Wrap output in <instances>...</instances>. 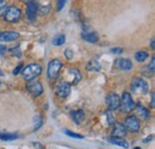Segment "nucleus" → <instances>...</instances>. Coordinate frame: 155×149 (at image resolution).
I'll return each mask as SVG.
<instances>
[{"instance_id": "f257e3e1", "label": "nucleus", "mask_w": 155, "mask_h": 149, "mask_svg": "<svg viewBox=\"0 0 155 149\" xmlns=\"http://www.w3.org/2000/svg\"><path fill=\"white\" fill-rule=\"evenodd\" d=\"M42 73V67L39 66L38 63H31L26 67H24L21 69V74L23 78L26 80V81H31L34 80L36 76H38Z\"/></svg>"}, {"instance_id": "f03ea898", "label": "nucleus", "mask_w": 155, "mask_h": 149, "mask_svg": "<svg viewBox=\"0 0 155 149\" xmlns=\"http://www.w3.org/2000/svg\"><path fill=\"white\" fill-rule=\"evenodd\" d=\"M149 86L142 78H134L131 81V92L135 94H144L148 92Z\"/></svg>"}, {"instance_id": "7ed1b4c3", "label": "nucleus", "mask_w": 155, "mask_h": 149, "mask_svg": "<svg viewBox=\"0 0 155 149\" xmlns=\"http://www.w3.org/2000/svg\"><path fill=\"white\" fill-rule=\"evenodd\" d=\"M120 110L123 112H131L135 108V103L133 100V97L130 95V93L128 92H124L122 95V99H120V105H119Z\"/></svg>"}, {"instance_id": "20e7f679", "label": "nucleus", "mask_w": 155, "mask_h": 149, "mask_svg": "<svg viewBox=\"0 0 155 149\" xmlns=\"http://www.w3.org/2000/svg\"><path fill=\"white\" fill-rule=\"evenodd\" d=\"M61 68H62V62L60 60H58V58L51 60L49 62V65H48V78L50 80L58 79V72H60Z\"/></svg>"}, {"instance_id": "39448f33", "label": "nucleus", "mask_w": 155, "mask_h": 149, "mask_svg": "<svg viewBox=\"0 0 155 149\" xmlns=\"http://www.w3.org/2000/svg\"><path fill=\"white\" fill-rule=\"evenodd\" d=\"M20 16H21L20 8H18L17 6H10L7 8V11L5 12L4 18L8 23H17L20 19Z\"/></svg>"}, {"instance_id": "423d86ee", "label": "nucleus", "mask_w": 155, "mask_h": 149, "mask_svg": "<svg viewBox=\"0 0 155 149\" xmlns=\"http://www.w3.org/2000/svg\"><path fill=\"white\" fill-rule=\"evenodd\" d=\"M124 122H125V123H124L125 129L131 131V132H137V131L140 130V128H141L140 119H138L136 116H129V117H127Z\"/></svg>"}, {"instance_id": "0eeeda50", "label": "nucleus", "mask_w": 155, "mask_h": 149, "mask_svg": "<svg viewBox=\"0 0 155 149\" xmlns=\"http://www.w3.org/2000/svg\"><path fill=\"white\" fill-rule=\"evenodd\" d=\"M26 2V15L30 20H34L38 12V4L36 0H24Z\"/></svg>"}, {"instance_id": "6e6552de", "label": "nucleus", "mask_w": 155, "mask_h": 149, "mask_svg": "<svg viewBox=\"0 0 155 149\" xmlns=\"http://www.w3.org/2000/svg\"><path fill=\"white\" fill-rule=\"evenodd\" d=\"M105 103H106L109 110H110V111H114V110L119 109V105H120V98H119V95H117L116 93H110L107 97H106Z\"/></svg>"}, {"instance_id": "1a4fd4ad", "label": "nucleus", "mask_w": 155, "mask_h": 149, "mask_svg": "<svg viewBox=\"0 0 155 149\" xmlns=\"http://www.w3.org/2000/svg\"><path fill=\"white\" fill-rule=\"evenodd\" d=\"M28 91L32 94V95L38 97V95H41V94L43 93V86H42V84L39 81L31 80L28 84Z\"/></svg>"}, {"instance_id": "9d476101", "label": "nucleus", "mask_w": 155, "mask_h": 149, "mask_svg": "<svg viewBox=\"0 0 155 149\" xmlns=\"http://www.w3.org/2000/svg\"><path fill=\"white\" fill-rule=\"evenodd\" d=\"M71 93V84L67 81H61L56 87V94L60 98H66Z\"/></svg>"}, {"instance_id": "9b49d317", "label": "nucleus", "mask_w": 155, "mask_h": 149, "mask_svg": "<svg viewBox=\"0 0 155 149\" xmlns=\"http://www.w3.org/2000/svg\"><path fill=\"white\" fill-rule=\"evenodd\" d=\"M81 37L84 38L86 42L88 43H97L98 42V36L97 34L90 29H84L82 34H81Z\"/></svg>"}, {"instance_id": "f8f14e48", "label": "nucleus", "mask_w": 155, "mask_h": 149, "mask_svg": "<svg viewBox=\"0 0 155 149\" xmlns=\"http://www.w3.org/2000/svg\"><path fill=\"white\" fill-rule=\"evenodd\" d=\"M128 134V130L125 129V127L120 123H114V137H120L123 138L125 135Z\"/></svg>"}, {"instance_id": "ddd939ff", "label": "nucleus", "mask_w": 155, "mask_h": 149, "mask_svg": "<svg viewBox=\"0 0 155 149\" xmlns=\"http://www.w3.org/2000/svg\"><path fill=\"white\" fill-rule=\"evenodd\" d=\"M116 63H117V67L119 69H122V71H127L128 72V71H131L133 69V63L128 58H119V60L116 61Z\"/></svg>"}, {"instance_id": "4468645a", "label": "nucleus", "mask_w": 155, "mask_h": 149, "mask_svg": "<svg viewBox=\"0 0 155 149\" xmlns=\"http://www.w3.org/2000/svg\"><path fill=\"white\" fill-rule=\"evenodd\" d=\"M18 37H19V34H18V32H15V31H6V32H2V34L0 35V41H1V42H12V41H16Z\"/></svg>"}, {"instance_id": "2eb2a0df", "label": "nucleus", "mask_w": 155, "mask_h": 149, "mask_svg": "<svg viewBox=\"0 0 155 149\" xmlns=\"http://www.w3.org/2000/svg\"><path fill=\"white\" fill-rule=\"evenodd\" d=\"M134 109H136V112H137V114L140 116V118H142V119H148L149 117H150V112L148 111V109H146L143 105H141V104H137Z\"/></svg>"}, {"instance_id": "dca6fc26", "label": "nucleus", "mask_w": 155, "mask_h": 149, "mask_svg": "<svg viewBox=\"0 0 155 149\" xmlns=\"http://www.w3.org/2000/svg\"><path fill=\"white\" fill-rule=\"evenodd\" d=\"M109 142L110 143H112V144H116V146H119V147H123V148H128L129 147V144H128V142L127 141H124L123 138H120V137H110L109 138Z\"/></svg>"}, {"instance_id": "f3484780", "label": "nucleus", "mask_w": 155, "mask_h": 149, "mask_svg": "<svg viewBox=\"0 0 155 149\" xmlns=\"http://www.w3.org/2000/svg\"><path fill=\"white\" fill-rule=\"evenodd\" d=\"M71 116H72L73 121H74L77 124H80V123L84 121V118H85V113H84L82 110H78V111L72 112Z\"/></svg>"}, {"instance_id": "a211bd4d", "label": "nucleus", "mask_w": 155, "mask_h": 149, "mask_svg": "<svg viewBox=\"0 0 155 149\" xmlns=\"http://www.w3.org/2000/svg\"><path fill=\"white\" fill-rule=\"evenodd\" d=\"M69 72V74L72 76V82L71 84H73V85H77L78 82L81 80V74H80V72L78 71V69H69L68 71Z\"/></svg>"}, {"instance_id": "6ab92c4d", "label": "nucleus", "mask_w": 155, "mask_h": 149, "mask_svg": "<svg viewBox=\"0 0 155 149\" xmlns=\"http://www.w3.org/2000/svg\"><path fill=\"white\" fill-rule=\"evenodd\" d=\"M86 68H87V71H92V72H98L99 69H100V65H99V62H98L97 60H91L88 63H87V66H86Z\"/></svg>"}, {"instance_id": "aec40b11", "label": "nucleus", "mask_w": 155, "mask_h": 149, "mask_svg": "<svg viewBox=\"0 0 155 149\" xmlns=\"http://www.w3.org/2000/svg\"><path fill=\"white\" fill-rule=\"evenodd\" d=\"M148 56H149L148 53H147V51H143V50L135 53V58L137 62H144V61L148 58Z\"/></svg>"}, {"instance_id": "412c9836", "label": "nucleus", "mask_w": 155, "mask_h": 149, "mask_svg": "<svg viewBox=\"0 0 155 149\" xmlns=\"http://www.w3.org/2000/svg\"><path fill=\"white\" fill-rule=\"evenodd\" d=\"M16 138H18V135H16V134H2V132H0V140L1 141H13Z\"/></svg>"}, {"instance_id": "4be33fe9", "label": "nucleus", "mask_w": 155, "mask_h": 149, "mask_svg": "<svg viewBox=\"0 0 155 149\" xmlns=\"http://www.w3.org/2000/svg\"><path fill=\"white\" fill-rule=\"evenodd\" d=\"M66 42V37L64 35H58L56 37L53 39V44L56 45V47H60V45H63V43Z\"/></svg>"}, {"instance_id": "5701e85b", "label": "nucleus", "mask_w": 155, "mask_h": 149, "mask_svg": "<svg viewBox=\"0 0 155 149\" xmlns=\"http://www.w3.org/2000/svg\"><path fill=\"white\" fill-rule=\"evenodd\" d=\"M7 2L5 0H0V16H4L5 12L7 11Z\"/></svg>"}, {"instance_id": "b1692460", "label": "nucleus", "mask_w": 155, "mask_h": 149, "mask_svg": "<svg viewBox=\"0 0 155 149\" xmlns=\"http://www.w3.org/2000/svg\"><path fill=\"white\" fill-rule=\"evenodd\" d=\"M34 122H35V125H34V130H37V129H39V127L42 125V118H41L39 116H36V117L34 118Z\"/></svg>"}, {"instance_id": "393cba45", "label": "nucleus", "mask_w": 155, "mask_h": 149, "mask_svg": "<svg viewBox=\"0 0 155 149\" xmlns=\"http://www.w3.org/2000/svg\"><path fill=\"white\" fill-rule=\"evenodd\" d=\"M64 132H66V135H68V136H71V137H74V138H82V137H84L82 135L72 132V131H69V130H64Z\"/></svg>"}, {"instance_id": "a878e982", "label": "nucleus", "mask_w": 155, "mask_h": 149, "mask_svg": "<svg viewBox=\"0 0 155 149\" xmlns=\"http://www.w3.org/2000/svg\"><path fill=\"white\" fill-rule=\"evenodd\" d=\"M64 55H66V58H67V60H73L74 53H73V50H72V49H66Z\"/></svg>"}, {"instance_id": "bb28decb", "label": "nucleus", "mask_w": 155, "mask_h": 149, "mask_svg": "<svg viewBox=\"0 0 155 149\" xmlns=\"http://www.w3.org/2000/svg\"><path fill=\"white\" fill-rule=\"evenodd\" d=\"M106 116H107V121H109V124H114L115 123V118H114V114L111 111H107L106 112Z\"/></svg>"}, {"instance_id": "cd10ccee", "label": "nucleus", "mask_w": 155, "mask_h": 149, "mask_svg": "<svg viewBox=\"0 0 155 149\" xmlns=\"http://www.w3.org/2000/svg\"><path fill=\"white\" fill-rule=\"evenodd\" d=\"M24 67H23V63H19L15 69H13V75H18L21 72V69H23Z\"/></svg>"}, {"instance_id": "c85d7f7f", "label": "nucleus", "mask_w": 155, "mask_h": 149, "mask_svg": "<svg viewBox=\"0 0 155 149\" xmlns=\"http://www.w3.org/2000/svg\"><path fill=\"white\" fill-rule=\"evenodd\" d=\"M66 1H67V0H58V7H56L58 11H61V10H62V7L64 6Z\"/></svg>"}, {"instance_id": "c756f323", "label": "nucleus", "mask_w": 155, "mask_h": 149, "mask_svg": "<svg viewBox=\"0 0 155 149\" xmlns=\"http://www.w3.org/2000/svg\"><path fill=\"white\" fill-rule=\"evenodd\" d=\"M154 63H155V57H152V61H150V65L148 66V69H150V73H152V74L154 73Z\"/></svg>"}, {"instance_id": "7c9ffc66", "label": "nucleus", "mask_w": 155, "mask_h": 149, "mask_svg": "<svg viewBox=\"0 0 155 149\" xmlns=\"http://www.w3.org/2000/svg\"><path fill=\"white\" fill-rule=\"evenodd\" d=\"M122 51H123L122 48H112L111 49V53H114V54H122Z\"/></svg>"}, {"instance_id": "2f4dec72", "label": "nucleus", "mask_w": 155, "mask_h": 149, "mask_svg": "<svg viewBox=\"0 0 155 149\" xmlns=\"http://www.w3.org/2000/svg\"><path fill=\"white\" fill-rule=\"evenodd\" d=\"M4 53H6V47L5 45H0V55H2Z\"/></svg>"}, {"instance_id": "473e14b6", "label": "nucleus", "mask_w": 155, "mask_h": 149, "mask_svg": "<svg viewBox=\"0 0 155 149\" xmlns=\"http://www.w3.org/2000/svg\"><path fill=\"white\" fill-rule=\"evenodd\" d=\"M154 93H152V103H150V105H152V108H154L155 105V99H154Z\"/></svg>"}, {"instance_id": "72a5a7b5", "label": "nucleus", "mask_w": 155, "mask_h": 149, "mask_svg": "<svg viewBox=\"0 0 155 149\" xmlns=\"http://www.w3.org/2000/svg\"><path fill=\"white\" fill-rule=\"evenodd\" d=\"M152 138H153V136H149V137L144 138V140H143V142H144V143H148V142H150V140H152Z\"/></svg>"}, {"instance_id": "f704fd0d", "label": "nucleus", "mask_w": 155, "mask_h": 149, "mask_svg": "<svg viewBox=\"0 0 155 149\" xmlns=\"http://www.w3.org/2000/svg\"><path fill=\"white\" fill-rule=\"evenodd\" d=\"M150 47L154 49L155 48V43H154V38H152V41H150Z\"/></svg>"}, {"instance_id": "c9c22d12", "label": "nucleus", "mask_w": 155, "mask_h": 149, "mask_svg": "<svg viewBox=\"0 0 155 149\" xmlns=\"http://www.w3.org/2000/svg\"><path fill=\"white\" fill-rule=\"evenodd\" d=\"M2 75H4V74H2V71L0 69V76H2Z\"/></svg>"}, {"instance_id": "e433bc0d", "label": "nucleus", "mask_w": 155, "mask_h": 149, "mask_svg": "<svg viewBox=\"0 0 155 149\" xmlns=\"http://www.w3.org/2000/svg\"><path fill=\"white\" fill-rule=\"evenodd\" d=\"M134 149H141V148H138V147H135V148H134Z\"/></svg>"}, {"instance_id": "4c0bfd02", "label": "nucleus", "mask_w": 155, "mask_h": 149, "mask_svg": "<svg viewBox=\"0 0 155 149\" xmlns=\"http://www.w3.org/2000/svg\"><path fill=\"white\" fill-rule=\"evenodd\" d=\"M0 35H1V32H0Z\"/></svg>"}]
</instances>
